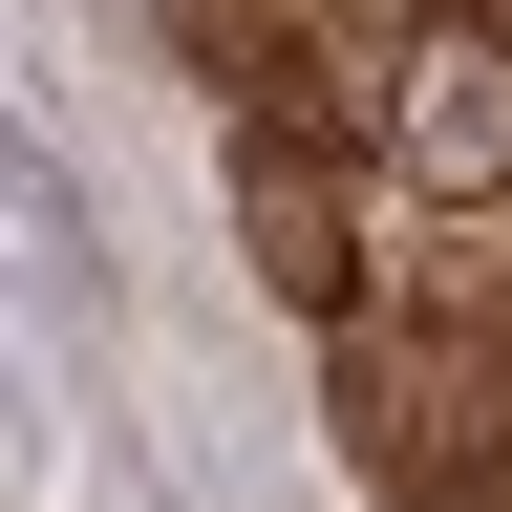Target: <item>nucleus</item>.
<instances>
[{
    "label": "nucleus",
    "instance_id": "nucleus-1",
    "mask_svg": "<svg viewBox=\"0 0 512 512\" xmlns=\"http://www.w3.org/2000/svg\"><path fill=\"white\" fill-rule=\"evenodd\" d=\"M342 150L427 214H512V22L491 0H427L342 64Z\"/></svg>",
    "mask_w": 512,
    "mask_h": 512
},
{
    "label": "nucleus",
    "instance_id": "nucleus-2",
    "mask_svg": "<svg viewBox=\"0 0 512 512\" xmlns=\"http://www.w3.org/2000/svg\"><path fill=\"white\" fill-rule=\"evenodd\" d=\"M235 235L278 256V299H299V320H363V235H342V171H320V128H299V107H256V128H235Z\"/></svg>",
    "mask_w": 512,
    "mask_h": 512
}]
</instances>
